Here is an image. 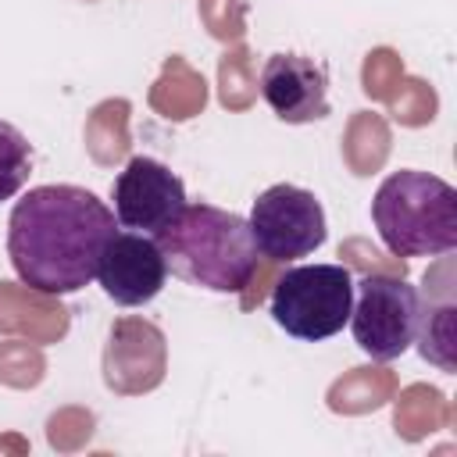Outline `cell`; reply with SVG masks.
<instances>
[{
  "instance_id": "10",
  "label": "cell",
  "mask_w": 457,
  "mask_h": 457,
  "mask_svg": "<svg viewBox=\"0 0 457 457\" xmlns=\"http://www.w3.org/2000/svg\"><path fill=\"white\" fill-rule=\"evenodd\" d=\"M32 171V146L25 132L11 121H0V204L11 200Z\"/></svg>"
},
{
  "instance_id": "7",
  "label": "cell",
  "mask_w": 457,
  "mask_h": 457,
  "mask_svg": "<svg viewBox=\"0 0 457 457\" xmlns=\"http://www.w3.org/2000/svg\"><path fill=\"white\" fill-rule=\"evenodd\" d=\"M111 196H114V221L150 239H161L189 204L182 179L154 157H132L118 171Z\"/></svg>"
},
{
  "instance_id": "6",
  "label": "cell",
  "mask_w": 457,
  "mask_h": 457,
  "mask_svg": "<svg viewBox=\"0 0 457 457\" xmlns=\"http://www.w3.org/2000/svg\"><path fill=\"white\" fill-rule=\"evenodd\" d=\"M250 236L257 243V253L268 261H296L314 253L325 236V211L311 189H300L293 182L268 186L253 207H250Z\"/></svg>"
},
{
  "instance_id": "5",
  "label": "cell",
  "mask_w": 457,
  "mask_h": 457,
  "mask_svg": "<svg viewBox=\"0 0 457 457\" xmlns=\"http://www.w3.org/2000/svg\"><path fill=\"white\" fill-rule=\"evenodd\" d=\"M421 325V296L396 275H364L353 282L350 328L353 343L371 361H396L411 350Z\"/></svg>"
},
{
  "instance_id": "11",
  "label": "cell",
  "mask_w": 457,
  "mask_h": 457,
  "mask_svg": "<svg viewBox=\"0 0 457 457\" xmlns=\"http://www.w3.org/2000/svg\"><path fill=\"white\" fill-rule=\"evenodd\" d=\"M421 343V357L439 364L443 371H453V357H450V346H453V307H439V311H425L421 307V325H418V339Z\"/></svg>"
},
{
  "instance_id": "2",
  "label": "cell",
  "mask_w": 457,
  "mask_h": 457,
  "mask_svg": "<svg viewBox=\"0 0 457 457\" xmlns=\"http://www.w3.org/2000/svg\"><path fill=\"white\" fill-rule=\"evenodd\" d=\"M157 246L171 275L211 293H239L257 268V243L246 218L211 204H186Z\"/></svg>"
},
{
  "instance_id": "1",
  "label": "cell",
  "mask_w": 457,
  "mask_h": 457,
  "mask_svg": "<svg viewBox=\"0 0 457 457\" xmlns=\"http://www.w3.org/2000/svg\"><path fill=\"white\" fill-rule=\"evenodd\" d=\"M114 211L82 186H36L7 221V253L18 278L46 296L79 293L114 232Z\"/></svg>"
},
{
  "instance_id": "3",
  "label": "cell",
  "mask_w": 457,
  "mask_h": 457,
  "mask_svg": "<svg viewBox=\"0 0 457 457\" xmlns=\"http://www.w3.org/2000/svg\"><path fill=\"white\" fill-rule=\"evenodd\" d=\"M371 218L396 257H439L457 246V189L432 171H393L371 200Z\"/></svg>"
},
{
  "instance_id": "4",
  "label": "cell",
  "mask_w": 457,
  "mask_h": 457,
  "mask_svg": "<svg viewBox=\"0 0 457 457\" xmlns=\"http://www.w3.org/2000/svg\"><path fill=\"white\" fill-rule=\"evenodd\" d=\"M353 307V275L343 264H296L286 268L271 289L275 325L303 343L343 332Z\"/></svg>"
},
{
  "instance_id": "8",
  "label": "cell",
  "mask_w": 457,
  "mask_h": 457,
  "mask_svg": "<svg viewBox=\"0 0 457 457\" xmlns=\"http://www.w3.org/2000/svg\"><path fill=\"white\" fill-rule=\"evenodd\" d=\"M96 282L118 307L150 303L168 282V261L157 239L143 232H111L96 261Z\"/></svg>"
},
{
  "instance_id": "9",
  "label": "cell",
  "mask_w": 457,
  "mask_h": 457,
  "mask_svg": "<svg viewBox=\"0 0 457 457\" xmlns=\"http://www.w3.org/2000/svg\"><path fill=\"white\" fill-rule=\"evenodd\" d=\"M261 96L275 118L307 125L328 114V75L303 54H271L261 71Z\"/></svg>"
}]
</instances>
